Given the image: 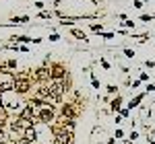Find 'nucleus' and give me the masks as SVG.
Returning a JSON list of instances; mask_svg holds the SVG:
<instances>
[{"label": "nucleus", "instance_id": "f257e3e1", "mask_svg": "<svg viewBox=\"0 0 155 144\" xmlns=\"http://www.w3.org/2000/svg\"><path fill=\"white\" fill-rule=\"evenodd\" d=\"M17 76L12 72H0V91H15Z\"/></svg>", "mask_w": 155, "mask_h": 144}, {"label": "nucleus", "instance_id": "f03ea898", "mask_svg": "<svg viewBox=\"0 0 155 144\" xmlns=\"http://www.w3.org/2000/svg\"><path fill=\"white\" fill-rule=\"evenodd\" d=\"M29 89H31L29 74H19V76H17V80H15V91H17V93H21V95H25Z\"/></svg>", "mask_w": 155, "mask_h": 144}, {"label": "nucleus", "instance_id": "7ed1b4c3", "mask_svg": "<svg viewBox=\"0 0 155 144\" xmlns=\"http://www.w3.org/2000/svg\"><path fill=\"white\" fill-rule=\"evenodd\" d=\"M39 120L44 121V124H50V121H54V107L50 105L48 101H46V105H44V109L39 111Z\"/></svg>", "mask_w": 155, "mask_h": 144}, {"label": "nucleus", "instance_id": "20e7f679", "mask_svg": "<svg viewBox=\"0 0 155 144\" xmlns=\"http://www.w3.org/2000/svg\"><path fill=\"white\" fill-rule=\"evenodd\" d=\"M66 76V70H64V66H60V64H54L52 68H50V78H54V80H62Z\"/></svg>", "mask_w": 155, "mask_h": 144}, {"label": "nucleus", "instance_id": "39448f33", "mask_svg": "<svg viewBox=\"0 0 155 144\" xmlns=\"http://www.w3.org/2000/svg\"><path fill=\"white\" fill-rule=\"evenodd\" d=\"M31 76H33V80H37V83H44V80H48V78H50V68L41 66V68H37Z\"/></svg>", "mask_w": 155, "mask_h": 144}, {"label": "nucleus", "instance_id": "423d86ee", "mask_svg": "<svg viewBox=\"0 0 155 144\" xmlns=\"http://www.w3.org/2000/svg\"><path fill=\"white\" fill-rule=\"evenodd\" d=\"M54 144H72V132H64V130H60V132L56 134Z\"/></svg>", "mask_w": 155, "mask_h": 144}, {"label": "nucleus", "instance_id": "0eeeda50", "mask_svg": "<svg viewBox=\"0 0 155 144\" xmlns=\"http://www.w3.org/2000/svg\"><path fill=\"white\" fill-rule=\"evenodd\" d=\"M35 97H37V99H41V101L50 99V89L46 86V84H39V86L35 89Z\"/></svg>", "mask_w": 155, "mask_h": 144}, {"label": "nucleus", "instance_id": "6e6552de", "mask_svg": "<svg viewBox=\"0 0 155 144\" xmlns=\"http://www.w3.org/2000/svg\"><path fill=\"white\" fill-rule=\"evenodd\" d=\"M62 115H64L66 120H72V115H74V109H72L71 103H66V105L62 107Z\"/></svg>", "mask_w": 155, "mask_h": 144}, {"label": "nucleus", "instance_id": "1a4fd4ad", "mask_svg": "<svg viewBox=\"0 0 155 144\" xmlns=\"http://www.w3.org/2000/svg\"><path fill=\"white\" fill-rule=\"evenodd\" d=\"M25 140H27V142H35L37 140V134H35L33 128H27V130H25Z\"/></svg>", "mask_w": 155, "mask_h": 144}, {"label": "nucleus", "instance_id": "9d476101", "mask_svg": "<svg viewBox=\"0 0 155 144\" xmlns=\"http://www.w3.org/2000/svg\"><path fill=\"white\" fill-rule=\"evenodd\" d=\"M118 107H120V97H116V99L112 101V109L116 111V109H118Z\"/></svg>", "mask_w": 155, "mask_h": 144}, {"label": "nucleus", "instance_id": "9b49d317", "mask_svg": "<svg viewBox=\"0 0 155 144\" xmlns=\"http://www.w3.org/2000/svg\"><path fill=\"white\" fill-rule=\"evenodd\" d=\"M0 138H4V132H2V128H0Z\"/></svg>", "mask_w": 155, "mask_h": 144}, {"label": "nucleus", "instance_id": "f8f14e48", "mask_svg": "<svg viewBox=\"0 0 155 144\" xmlns=\"http://www.w3.org/2000/svg\"><path fill=\"white\" fill-rule=\"evenodd\" d=\"M0 144H6V142H0Z\"/></svg>", "mask_w": 155, "mask_h": 144}]
</instances>
